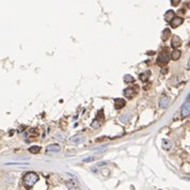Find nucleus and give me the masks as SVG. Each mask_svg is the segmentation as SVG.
I'll list each match as a JSON object with an SVG mask.
<instances>
[{"instance_id": "nucleus-6", "label": "nucleus", "mask_w": 190, "mask_h": 190, "mask_svg": "<svg viewBox=\"0 0 190 190\" xmlns=\"http://www.w3.org/2000/svg\"><path fill=\"white\" fill-rule=\"evenodd\" d=\"M181 45H182V40H181V38H179L178 35H174L171 41V46L175 49L177 48V47H179Z\"/></svg>"}, {"instance_id": "nucleus-12", "label": "nucleus", "mask_w": 190, "mask_h": 190, "mask_svg": "<svg viewBox=\"0 0 190 190\" xmlns=\"http://www.w3.org/2000/svg\"><path fill=\"white\" fill-rule=\"evenodd\" d=\"M181 55H182L181 50H173L171 54V59L174 60V61H176V60H178L179 58H181Z\"/></svg>"}, {"instance_id": "nucleus-4", "label": "nucleus", "mask_w": 190, "mask_h": 190, "mask_svg": "<svg viewBox=\"0 0 190 190\" xmlns=\"http://www.w3.org/2000/svg\"><path fill=\"white\" fill-rule=\"evenodd\" d=\"M158 62L159 63H168L169 61V55H168V51L165 49L160 52V54L158 55Z\"/></svg>"}, {"instance_id": "nucleus-3", "label": "nucleus", "mask_w": 190, "mask_h": 190, "mask_svg": "<svg viewBox=\"0 0 190 190\" xmlns=\"http://www.w3.org/2000/svg\"><path fill=\"white\" fill-rule=\"evenodd\" d=\"M86 140V137L82 136V135H76V136L72 137L70 139V142L72 144H80L83 141Z\"/></svg>"}, {"instance_id": "nucleus-9", "label": "nucleus", "mask_w": 190, "mask_h": 190, "mask_svg": "<svg viewBox=\"0 0 190 190\" xmlns=\"http://www.w3.org/2000/svg\"><path fill=\"white\" fill-rule=\"evenodd\" d=\"M174 17H175V13H174V11H172V10H169V11H167V13L165 14V19H166V22L168 23H171V20Z\"/></svg>"}, {"instance_id": "nucleus-17", "label": "nucleus", "mask_w": 190, "mask_h": 190, "mask_svg": "<svg viewBox=\"0 0 190 190\" xmlns=\"http://www.w3.org/2000/svg\"><path fill=\"white\" fill-rule=\"evenodd\" d=\"M162 147L165 150H169L170 147H171V142L169 141V140H163L162 141Z\"/></svg>"}, {"instance_id": "nucleus-5", "label": "nucleus", "mask_w": 190, "mask_h": 190, "mask_svg": "<svg viewBox=\"0 0 190 190\" xmlns=\"http://www.w3.org/2000/svg\"><path fill=\"white\" fill-rule=\"evenodd\" d=\"M169 105H170V98L167 96H162L159 100V107L161 109H167L169 107Z\"/></svg>"}, {"instance_id": "nucleus-18", "label": "nucleus", "mask_w": 190, "mask_h": 190, "mask_svg": "<svg viewBox=\"0 0 190 190\" xmlns=\"http://www.w3.org/2000/svg\"><path fill=\"white\" fill-rule=\"evenodd\" d=\"M124 81H125L126 83L132 82V81H134V78H132V76H130V75H125L124 76Z\"/></svg>"}, {"instance_id": "nucleus-14", "label": "nucleus", "mask_w": 190, "mask_h": 190, "mask_svg": "<svg viewBox=\"0 0 190 190\" xmlns=\"http://www.w3.org/2000/svg\"><path fill=\"white\" fill-rule=\"evenodd\" d=\"M28 151H29L30 153H32V154H38V153H40L41 147L38 146V145H33V146H30Z\"/></svg>"}, {"instance_id": "nucleus-1", "label": "nucleus", "mask_w": 190, "mask_h": 190, "mask_svg": "<svg viewBox=\"0 0 190 190\" xmlns=\"http://www.w3.org/2000/svg\"><path fill=\"white\" fill-rule=\"evenodd\" d=\"M23 181H24V184L30 188L39 181V175L36 173H34V172H28V173H26L24 175Z\"/></svg>"}, {"instance_id": "nucleus-24", "label": "nucleus", "mask_w": 190, "mask_h": 190, "mask_svg": "<svg viewBox=\"0 0 190 190\" xmlns=\"http://www.w3.org/2000/svg\"><path fill=\"white\" fill-rule=\"evenodd\" d=\"M105 165H107V161H102V162H98L97 166H105Z\"/></svg>"}, {"instance_id": "nucleus-11", "label": "nucleus", "mask_w": 190, "mask_h": 190, "mask_svg": "<svg viewBox=\"0 0 190 190\" xmlns=\"http://www.w3.org/2000/svg\"><path fill=\"white\" fill-rule=\"evenodd\" d=\"M150 76H151L150 71H145V72H143V73L140 74V79H141V81L145 82V81H147V79L150 78Z\"/></svg>"}, {"instance_id": "nucleus-23", "label": "nucleus", "mask_w": 190, "mask_h": 190, "mask_svg": "<svg viewBox=\"0 0 190 190\" xmlns=\"http://www.w3.org/2000/svg\"><path fill=\"white\" fill-rule=\"evenodd\" d=\"M126 118H128V115H125V116L123 115V116H121V121H122V122H126V121H127Z\"/></svg>"}, {"instance_id": "nucleus-15", "label": "nucleus", "mask_w": 190, "mask_h": 190, "mask_svg": "<svg viewBox=\"0 0 190 190\" xmlns=\"http://www.w3.org/2000/svg\"><path fill=\"white\" fill-rule=\"evenodd\" d=\"M171 35V31H170V29H165L162 31V35H161V39H162L163 41H166L167 39L169 38Z\"/></svg>"}, {"instance_id": "nucleus-26", "label": "nucleus", "mask_w": 190, "mask_h": 190, "mask_svg": "<svg viewBox=\"0 0 190 190\" xmlns=\"http://www.w3.org/2000/svg\"><path fill=\"white\" fill-rule=\"evenodd\" d=\"M188 7H189V9H190V2H189V3H188Z\"/></svg>"}, {"instance_id": "nucleus-8", "label": "nucleus", "mask_w": 190, "mask_h": 190, "mask_svg": "<svg viewBox=\"0 0 190 190\" xmlns=\"http://www.w3.org/2000/svg\"><path fill=\"white\" fill-rule=\"evenodd\" d=\"M61 151V146L59 144H49L48 146L46 147V152H54L58 153Z\"/></svg>"}, {"instance_id": "nucleus-22", "label": "nucleus", "mask_w": 190, "mask_h": 190, "mask_svg": "<svg viewBox=\"0 0 190 190\" xmlns=\"http://www.w3.org/2000/svg\"><path fill=\"white\" fill-rule=\"evenodd\" d=\"M94 159H95V157H88V158H84L83 161H84V162H91V161H93Z\"/></svg>"}, {"instance_id": "nucleus-2", "label": "nucleus", "mask_w": 190, "mask_h": 190, "mask_svg": "<svg viewBox=\"0 0 190 190\" xmlns=\"http://www.w3.org/2000/svg\"><path fill=\"white\" fill-rule=\"evenodd\" d=\"M190 115V100H187L182 106V116L183 118H187Z\"/></svg>"}, {"instance_id": "nucleus-19", "label": "nucleus", "mask_w": 190, "mask_h": 190, "mask_svg": "<svg viewBox=\"0 0 190 190\" xmlns=\"http://www.w3.org/2000/svg\"><path fill=\"white\" fill-rule=\"evenodd\" d=\"M66 186L70 188V189H75V188H77L76 187V185L73 182H66Z\"/></svg>"}, {"instance_id": "nucleus-25", "label": "nucleus", "mask_w": 190, "mask_h": 190, "mask_svg": "<svg viewBox=\"0 0 190 190\" xmlns=\"http://www.w3.org/2000/svg\"><path fill=\"white\" fill-rule=\"evenodd\" d=\"M188 67H189V68H190V60H189V61H188Z\"/></svg>"}, {"instance_id": "nucleus-13", "label": "nucleus", "mask_w": 190, "mask_h": 190, "mask_svg": "<svg viewBox=\"0 0 190 190\" xmlns=\"http://www.w3.org/2000/svg\"><path fill=\"white\" fill-rule=\"evenodd\" d=\"M124 95H125L127 98H131L132 95H134V91H132V89L131 88H127L124 90Z\"/></svg>"}, {"instance_id": "nucleus-10", "label": "nucleus", "mask_w": 190, "mask_h": 190, "mask_svg": "<svg viewBox=\"0 0 190 190\" xmlns=\"http://www.w3.org/2000/svg\"><path fill=\"white\" fill-rule=\"evenodd\" d=\"M125 106V100L123 98H116L114 100V107L115 109H121Z\"/></svg>"}, {"instance_id": "nucleus-20", "label": "nucleus", "mask_w": 190, "mask_h": 190, "mask_svg": "<svg viewBox=\"0 0 190 190\" xmlns=\"http://www.w3.org/2000/svg\"><path fill=\"white\" fill-rule=\"evenodd\" d=\"M107 149V145H104V146H98V147H95L94 150L97 151V152H102V151H105Z\"/></svg>"}, {"instance_id": "nucleus-7", "label": "nucleus", "mask_w": 190, "mask_h": 190, "mask_svg": "<svg viewBox=\"0 0 190 190\" xmlns=\"http://www.w3.org/2000/svg\"><path fill=\"white\" fill-rule=\"evenodd\" d=\"M184 23V19L182 18V17H177L175 16L173 19L171 20V23H170V25H171L172 28H176L178 27V26H181V25Z\"/></svg>"}, {"instance_id": "nucleus-21", "label": "nucleus", "mask_w": 190, "mask_h": 190, "mask_svg": "<svg viewBox=\"0 0 190 190\" xmlns=\"http://www.w3.org/2000/svg\"><path fill=\"white\" fill-rule=\"evenodd\" d=\"M179 2H181V0H171V4L174 7H176L179 4Z\"/></svg>"}, {"instance_id": "nucleus-16", "label": "nucleus", "mask_w": 190, "mask_h": 190, "mask_svg": "<svg viewBox=\"0 0 190 190\" xmlns=\"http://www.w3.org/2000/svg\"><path fill=\"white\" fill-rule=\"evenodd\" d=\"M6 166H29V163L26 162H8Z\"/></svg>"}]
</instances>
